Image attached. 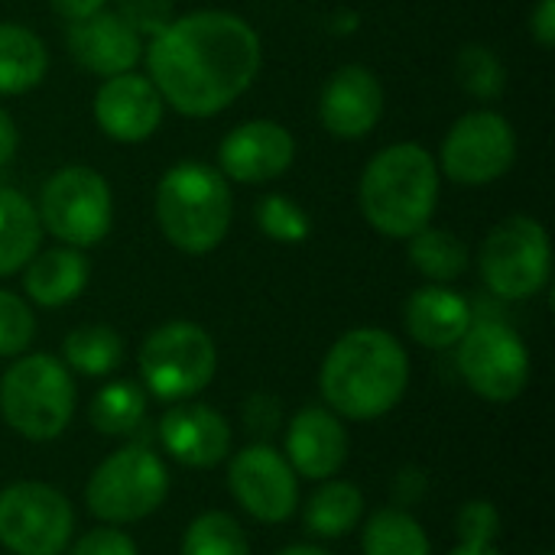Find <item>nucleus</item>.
Returning <instances> with one entry per match:
<instances>
[{
  "mask_svg": "<svg viewBox=\"0 0 555 555\" xmlns=\"http://www.w3.org/2000/svg\"><path fill=\"white\" fill-rule=\"evenodd\" d=\"M156 224L163 237L192 257L211 254L231 228L234 198L228 179L208 163H176L156 185Z\"/></svg>",
  "mask_w": 555,
  "mask_h": 555,
  "instance_id": "20e7f679",
  "label": "nucleus"
},
{
  "mask_svg": "<svg viewBox=\"0 0 555 555\" xmlns=\"http://www.w3.org/2000/svg\"><path fill=\"white\" fill-rule=\"evenodd\" d=\"M68 55L98 78H114L133 72L146 52L143 36L133 33L114 10H98L94 16L75 20L68 26Z\"/></svg>",
  "mask_w": 555,
  "mask_h": 555,
  "instance_id": "f3484780",
  "label": "nucleus"
},
{
  "mask_svg": "<svg viewBox=\"0 0 555 555\" xmlns=\"http://www.w3.org/2000/svg\"><path fill=\"white\" fill-rule=\"evenodd\" d=\"M0 416L29 442L59 439L75 416L72 371L52 354H20L0 377Z\"/></svg>",
  "mask_w": 555,
  "mask_h": 555,
  "instance_id": "39448f33",
  "label": "nucleus"
},
{
  "mask_svg": "<svg viewBox=\"0 0 555 555\" xmlns=\"http://www.w3.org/2000/svg\"><path fill=\"white\" fill-rule=\"evenodd\" d=\"M20 133H16V120L0 107V166H7L16 153Z\"/></svg>",
  "mask_w": 555,
  "mask_h": 555,
  "instance_id": "58836bf2",
  "label": "nucleus"
},
{
  "mask_svg": "<svg viewBox=\"0 0 555 555\" xmlns=\"http://www.w3.org/2000/svg\"><path fill=\"white\" fill-rule=\"evenodd\" d=\"M273 555H332L325 553V550H319V546H286V550H280V553Z\"/></svg>",
  "mask_w": 555,
  "mask_h": 555,
  "instance_id": "ea45409f",
  "label": "nucleus"
},
{
  "mask_svg": "<svg viewBox=\"0 0 555 555\" xmlns=\"http://www.w3.org/2000/svg\"><path fill=\"white\" fill-rule=\"evenodd\" d=\"M462 380L488 403H511L530 384V351L524 338L498 322L478 319L455 345Z\"/></svg>",
  "mask_w": 555,
  "mask_h": 555,
  "instance_id": "9d476101",
  "label": "nucleus"
},
{
  "mask_svg": "<svg viewBox=\"0 0 555 555\" xmlns=\"http://www.w3.org/2000/svg\"><path fill=\"white\" fill-rule=\"evenodd\" d=\"M49 72L46 42L20 23H0V94H26Z\"/></svg>",
  "mask_w": 555,
  "mask_h": 555,
  "instance_id": "5701e85b",
  "label": "nucleus"
},
{
  "mask_svg": "<svg viewBox=\"0 0 555 555\" xmlns=\"http://www.w3.org/2000/svg\"><path fill=\"white\" fill-rule=\"evenodd\" d=\"M543 555H553V553H543Z\"/></svg>",
  "mask_w": 555,
  "mask_h": 555,
  "instance_id": "79ce46f5",
  "label": "nucleus"
},
{
  "mask_svg": "<svg viewBox=\"0 0 555 555\" xmlns=\"http://www.w3.org/2000/svg\"><path fill=\"white\" fill-rule=\"evenodd\" d=\"M228 485L234 501L260 524H283L299 507L296 472L270 442L241 449L228 465Z\"/></svg>",
  "mask_w": 555,
  "mask_h": 555,
  "instance_id": "ddd939ff",
  "label": "nucleus"
},
{
  "mask_svg": "<svg viewBox=\"0 0 555 555\" xmlns=\"http://www.w3.org/2000/svg\"><path fill=\"white\" fill-rule=\"evenodd\" d=\"M36 338V315L26 299L0 289V358H20Z\"/></svg>",
  "mask_w": 555,
  "mask_h": 555,
  "instance_id": "2f4dec72",
  "label": "nucleus"
},
{
  "mask_svg": "<svg viewBox=\"0 0 555 555\" xmlns=\"http://www.w3.org/2000/svg\"><path fill=\"white\" fill-rule=\"evenodd\" d=\"M62 364L85 377H107L124 361V341L111 325H78L62 341Z\"/></svg>",
  "mask_w": 555,
  "mask_h": 555,
  "instance_id": "a878e982",
  "label": "nucleus"
},
{
  "mask_svg": "<svg viewBox=\"0 0 555 555\" xmlns=\"http://www.w3.org/2000/svg\"><path fill=\"white\" fill-rule=\"evenodd\" d=\"M182 555H250V543L231 514L208 511L189 524L182 537Z\"/></svg>",
  "mask_w": 555,
  "mask_h": 555,
  "instance_id": "c85d7f7f",
  "label": "nucleus"
},
{
  "mask_svg": "<svg viewBox=\"0 0 555 555\" xmlns=\"http://www.w3.org/2000/svg\"><path fill=\"white\" fill-rule=\"evenodd\" d=\"M384 117V85L367 65H341L322 88L319 120L338 140L367 137Z\"/></svg>",
  "mask_w": 555,
  "mask_h": 555,
  "instance_id": "dca6fc26",
  "label": "nucleus"
},
{
  "mask_svg": "<svg viewBox=\"0 0 555 555\" xmlns=\"http://www.w3.org/2000/svg\"><path fill=\"white\" fill-rule=\"evenodd\" d=\"M410 358L384 328H351L325 354L319 390L332 413L348 420L387 416L406 393Z\"/></svg>",
  "mask_w": 555,
  "mask_h": 555,
  "instance_id": "f03ea898",
  "label": "nucleus"
},
{
  "mask_svg": "<svg viewBox=\"0 0 555 555\" xmlns=\"http://www.w3.org/2000/svg\"><path fill=\"white\" fill-rule=\"evenodd\" d=\"M49 7H52L62 20L75 23V20H85V16H94L98 10H104L107 0H49Z\"/></svg>",
  "mask_w": 555,
  "mask_h": 555,
  "instance_id": "4c0bfd02",
  "label": "nucleus"
},
{
  "mask_svg": "<svg viewBox=\"0 0 555 555\" xmlns=\"http://www.w3.org/2000/svg\"><path fill=\"white\" fill-rule=\"evenodd\" d=\"M114 13L140 36L153 39L156 33H163L172 20H176V7L172 0H114Z\"/></svg>",
  "mask_w": 555,
  "mask_h": 555,
  "instance_id": "473e14b6",
  "label": "nucleus"
},
{
  "mask_svg": "<svg viewBox=\"0 0 555 555\" xmlns=\"http://www.w3.org/2000/svg\"><path fill=\"white\" fill-rule=\"evenodd\" d=\"M42 241V224L36 205L16 192L0 185V276L20 273L36 254Z\"/></svg>",
  "mask_w": 555,
  "mask_h": 555,
  "instance_id": "4be33fe9",
  "label": "nucleus"
},
{
  "mask_svg": "<svg viewBox=\"0 0 555 555\" xmlns=\"http://www.w3.org/2000/svg\"><path fill=\"white\" fill-rule=\"evenodd\" d=\"M364 555H433L423 524L403 507H384L364 524Z\"/></svg>",
  "mask_w": 555,
  "mask_h": 555,
  "instance_id": "bb28decb",
  "label": "nucleus"
},
{
  "mask_svg": "<svg viewBox=\"0 0 555 555\" xmlns=\"http://www.w3.org/2000/svg\"><path fill=\"white\" fill-rule=\"evenodd\" d=\"M72 530V504L52 485L16 481L0 491V543L13 555H62Z\"/></svg>",
  "mask_w": 555,
  "mask_h": 555,
  "instance_id": "9b49d317",
  "label": "nucleus"
},
{
  "mask_svg": "<svg viewBox=\"0 0 555 555\" xmlns=\"http://www.w3.org/2000/svg\"><path fill=\"white\" fill-rule=\"evenodd\" d=\"M455 75H459V85L478 101H494L507 88V68H504L501 55L481 42L462 46V52L455 59Z\"/></svg>",
  "mask_w": 555,
  "mask_h": 555,
  "instance_id": "c756f323",
  "label": "nucleus"
},
{
  "mask_svg": "<svg viewBox=\"0 0 555 555\" xmlns=\"http://www.w3.org/2000/svg\"><path fill=\"white\" fill-rule=\"evenodd\" d=\"M150 81L182 117L228 111L257 78L263 46L257 29L228 10L176 16L143 52Z\"/></svg>",
  "mask_w": 555,
  "mask_h": 555,
  "instance_id": "f257e3e1",
  "label": "nucleus"
},
{
  "mask_svg": "<svg viewBox=\"0 0 555 555\" xmlns=\"http://www.w3.org/2000/svg\"><path fill=\"white\" fill-rule=\"evenodd\" d=\"M39 224L65 247L85 250L101 244L114 224V195L107 179L91 166L52 172L39 192Z\"/></svg>",
  "mask_w": 555,
  "mask_h": 555,
  "instance_id": "6e6552de",
  "label": "nucleus"
},
{
  "mask_svg": "<svg viewBox=\"0 0 555 555\" xmlns=\"http://www.w3.org/2000/svg\"><path fill=\"white\" fill-rule=\"evenodd\" d=\"M403 322L416 345L446 351L462 341V335L475 322V312L462 293L449 289L446 283H433V286H420L410 296Z\"/></svg>",
  "mask_w": 555,
  "mask_h": 555,
  "instance_id": "aec40b11",
  "label": "nucleus"
},
{
  "mask_svg": "<svg viewBox=\"0 0 555 555\" xmlns=\"http://www.w3.org/2000/svg\"><path fill=\"white\" fill-rule=\"evenodd\" d=\"M169 494V472L150 446H124L107 455L88 478L85 504L88 511L111 524H137L163 507Z\"/></svg>",
  "mask_w": 555,
  "mask_h": 555,
  "instance_id": "423d86ee",
  "label": "nucleus"
},
{
  "mask_svg": "<svg viewBox=\"0 0 555 555\" xmlns=\"http://www.w3.org/2000/svg\"><path fill=\"white\" fill-rule=\"evenodd\" d=\"M517 159V133L498 111H468L459 117L439 150V172L452 182L475 189L491 185L511 172Z\"/></svg>",
  "mask_w": 555,
  "mask_h": 555,
  "instance_id": "f8f14e48",
  "label": "nucleus"
},
{
  "mask_svg": "<svg viewBox=\"0 0 555 555\" xmlns=\"http://www.w3.org/2000/svg\"><path fill=\"white\" fill-rule=\"evenodd\" d=\"M439 163L420 143L384 146L361 172L358 202L364 221L393 241H410L433 224L439 205Z\"/></svg>",
  "mask_w": 555,
  "mask_h": 555,
  "instance_id": "7ed1b4c3",
  "label": "nucleus"
},
{
  "mask_svg": "<svg viewBox=\"0 0 555 555\" xmlns=\"http://www.w3.org/2000/svg\"><path fill=\"white\" fill-rule=\"evenodd\" d=\"M530 33L543 49L555 46V0H537L530 13Z\"/></svg>",
  "mask_w": 555,
  "mask_h": 555,
  "instance_id": "e433bc0d",
  "label": "nucleus"
},
{
  "mask_svg": "<svg viewBox=\"0 0 555 555\" xmlns=\"http://www.w3.org/2000/svg\"><path fill=\"white\" fill-rule=\"evenodd\" d=\"M91 267L88 257L75 247H52L36 254L26 267H23V289L29 296V302L42 306V309H59L75 302L85 286H88Z\"/></svg>",
  "mask_w": 555,
  "mask_h": 555,
  "instance_id": "412c9836",
  "label": "nucleus"
},
{
  "mask_svg": "<svg viewBox=\"0 0 555 555\" xmlns=\"http://www.w3.org/2000/svg\"><path fill=\"white\" fill-rule=\"evenodd\" d=\"M257 224L276 244H302L312 234V218L306 215V208L280 192L267 195L257 205Z\"/></svg>",
  "mask_w": 555,
  "mask_h": 555,
  "instance_id": "7c9ffc66",
  "label": "nucleus"
},
{
  "mask_svg": "<svg viewBox=\"0 0 555 555\" xmlns=\"http://www.w3.org/2000/svg\"><path fill=\"white\" fill-rule=\"evenodd\" d=\"M146 416V397L130 380H114L101 387L91 400L88 420L101 436H130Z\"/></svg>",
  "mask_w": 555,
  "mask_h": 555,
  "instance_id": "cd10ccee",
  "label": "nucleus"
},
{
  "mask_svg": "<svg viewBox=\"0 0 555 555\" xmlns=\"http://www.w3.org/2000/svg\"><path fill=\"white\" fill-rule=\"evenodd\" d=\"M452 555H504L501 550H494V546H459Z\"/></svg>",
  "mask_w": 555,
  "mask_h": 555,
  "instance_id": "a19ab883",
  "label": "nucleus"
},
{
  "mask_svg": "<svg viewBox=\"0 0 555 555\" xmlns=\"http://www.w3.org/2000/svg\"><path fill=\"white\" fill-rule=\"evenodd\" d=\"M296 159L293 133L276 120H247L218 146V172L228 182L263 185L280 179Z\"/></svg>",
  "mask_w": 555,
  "mask_h": 555,
  "instance_id": "4468645a",
  "label": "nucleus"
},
{
  "mask_svg": "<svg viewBox=\"0 0 555 555\" xmlns=\"http://www.w3.org/2000/svg\"><path fill=\"white\" fill-rule=\"evenodd\" d=\"M166 114V101L150 81V75L124 72L104 78L94 91V120L104 137L117 143H143L150 140Z\"/></svg>",
  "mask_w": 555,
  "mask_h": 555,
  "instance_id": "2eb2a0df",
  "label": "nucleus"
},
{
  "mask_svg": "<svg viewBox=\"0 0 555 555\" xmlns=\"http://www.w3.org/2000/svg\"><path fill=\"white\" fill-rule=\"evenodd\" d=\"M410 263L429 283H452L468 270L472 250L459 234L426 224L423 231L410 237Z\"/></svg>",
  "mask_w": 555,
  "mask_h": 555,
  "instance_id": "393cba45",
  "label": "nucleus"
},
{
  "mask_svg": "<svg viewBox=\"0 0 555 555\" xmlns=\"http://www.w3.org/2000/svg\"><path fill=\"white\" fill-rule=\"evenodd\" d=\"M218 371V348L195 322H166L153 328L140 348L143 387L166 403H182L202 393Z\"/></svg>",
  "mask_w": 555,
  "mask_h": 555,
  "instance_id": "0eeeda50",
  "label": "nucleus"
},
{
  "mask_svg": "<svg viewBox=\"0 0 555 555\" xmlns=\"http://www.w3.org/2000/svg\"><path fill=\"white\" fill-rule=\"evenodd\" d=\"M241 420H244L247 433H254V436H273L280 429V420H283L280 400L270 397V393H254L241 406Z\"/></svg>",
  "mask_w": 555,
  "mask_h": 555,
  "instance_id": "c9c22d12",
  "label": "nucleus"
},
{
  "mask_svg": "<svg viewBox=\"0 0 555 555\" xmlns=\"http://www.w3.org/2000/svg\"><path fill=\"white\" fill-rule=\"evenodd\" d=\"M478 270L498 299H530L553 273V247L546 228L530 215H511L494 224L481 244Z\"/></svg>",
  "mask_w": 555,
  "mask_h": 555,
  "instance_id": "1a4fd4ad",
  "label": "nucleus"
},
{
  "mask_svg": "<svg viewBox=\"0 0 555 555\" xmlns=\"http://www.w3.org/2000/svg\"><path fill=\"white\" fill-rule=\"evenodd\" d=\"M361 514L364 494L351 481H328L306 504V530L319 540H338L358 527Z\"/></svg>",
  "mask_w": 555,
  "mask_h": 555,
  "instance_id": "b1692460",
  "label": "nucleus"
},
{
  "mask_svg": "<svg viewBox=\"0 0 555 555\" xmlns=\"http://www.w3.org/2000/svg\"><path fill=\"white\" fill-rule=\"evenodd\" d=\"M166 455L189 468H215L231 452V423L205 403H176L159 423Z\"/></svg>",
  "mask_w": 555,
  "mask_h": 555,
  "instance_id": "a211bd4d",
  "label": "nucleus"
},
{
  "mask_svg": "<svg viewBox=\"0 0 555 555\" xmlns=\"http://www.w3.org/2000/svg\"><path fill=\"white\" fill-rule=\"evenodd\" d=\"M68 555H137V543L117 527H94L81 533Z\"/></svg>",
  "mask_w": 555,
  "mask_h": 555,
  "instance_id": "f704fd0d",
  "label": "nucleus"
},
{
  "mask_svg": "<svg viewBox=\"0 0 555 555\" xmlns=\"http://www.w3.org/2000/svg\"><path fill=\"white\" fill-rule=\"evenodd\" d=\"M455 527H459L462 546H494L501 533V514L491 501H468L459 511Z\"/></svg>",
  "mask_w": 555,
  "mask_h": 555,
  "instance_id": "72a5a7b5",
  "label": "nucleus"
},
{
  "mask_svg": "<svg viewBox=\"0 0 555 555\" xmlns=\"http://www.w3.org/2000/svg\"><path fill=\"white\" fill-rule=\"evenodd\" d=\"M348 459V433L338 413L325 406H306L286 429V462L299 478L328 481Z\"/></svg>",
  "mask_w": 555,
  "mask_h": 555,
  "instance_id": "6ab92c4d",
  "label": "nucleus"
}]
</instances>
